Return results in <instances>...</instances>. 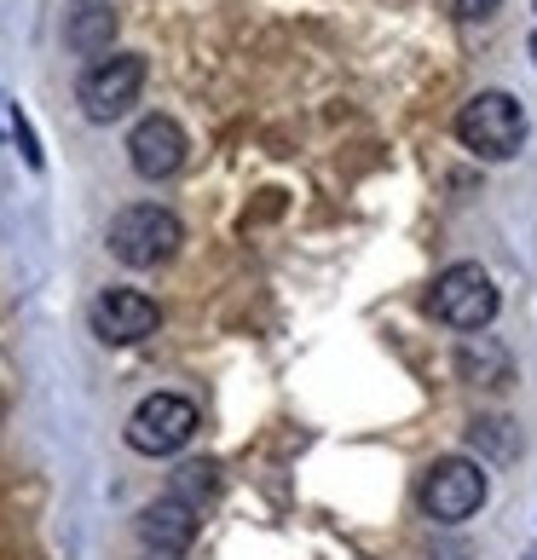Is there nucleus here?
Instances as JSON below:
<instances>
[{
	"label": "nucleus",
	"instance_id": "f257e3e1",
	"mask_svg": "<svg viewBox=\"0 0 537 560\" xmlns=\"http://www.w3.org/2000/svg\"><path fill=\"white\" fill-rule=\"evenodd\" d=\"M503 306V289L491 283L486 266H451V272H440V283L428 289V318L445 324V329H463V336H474V329H486L491 318H498Z\"/></svg>",
	"mask_w": 537,
	"mask_h": 560
},
{
	"label": "nucleus",
	"instance_id": "f03ea898",
	"mask_svg": "<svg viewBox=\"0 0 537 560\" xmlns=\"http://www.w3.org/2000/svg\"><path fill=\"white\" fill-rule=\"evenodd\" d=\"M105 243H110V255H116L121 266L151 272V266H162V260L179 255L185 232H179V220H174L168 209H156V202H133V209H121V214L110 220Z\"/></svg>",
	"mask_w": 537,
	"mask_h": 560
},
{
	"label": "nucleus",
	"instance_id": "7ed1b4c3",
	"mask_svg": "<svg viewBox=\"0 0 537 560\" xmlns=\"http://www.w3.org/2000/svg\"><path fill=\"white\" fill-rule=\"evenodd\" d=\"M457 139L486 162H509L526 144V110L514 93H474L457 116Z\"/></svg>",
	"mask_w": 537,
	"mask_h": 560
},
{
	"label": "nucleus",
	"instance_id": "20e7f679",
	"mask_svg": "<svg viewBox=\"0 0 537 560\" xmlns=\"http://www.w3.org/2000/svg\"><path fill=\"white\" fill-rule=\"evenodd\" d=\"M144 93V58L139 52H105L93 58L75 81V98H81V116L87 121H121Z\"/></svg>",
	"mask_w": 537,
	"mask_h": 560
},
{
	"label": "nucleus",
	"instance_id": "39448f33",
	"mask_svg": "<svg viewBox=\"0 0 537 560\" xmlns=\"http://www.w3.org/2000/svg\"><path fill=\"white\" fill-rule=\"evenodd\" d=\"M197 440V405L185 393H151L128 417V445L139 456H174Z\"/></svg>",
	"mask_w": 537,
	"mask_h": 560
},
{
	"label": "nucleus",
	"instance_id": "423d86ee",
	"mask_svg": "<svg viewBox=\"0 0 537 560\" xmlns=\"http://www.w3.org/2000/svg\"><path fill=\"white\" fill-rule=\"evenodd\" d=\"M486 491H491L486 468L474 463V456H440V463L428 468V480H422V509H428V521L457 526V521H468V514H480Z\"/></svg>",
	"mask_w": 537,
	"mask_h": 560
},
{
	"label": "nucleus",
	"instance_id": "0eeeda50",
	"mask_svg": "<svg viewBox=\"0 0 537 560\" xmlns=\"http://www.w3.org/2000/svg\"><path fill=\"white\" fill-rule=\"evenodd\" d=\"M156 324H162V306L151 295H139V289H105V295L93 301V336L110 341V347L151 341Z\"/></svg>",
	"mask_w": 537,
	"mask_h": 560
},
{
	"label": "nucleus",
	"instance_id": "6e6552de",
	"mask_svg": "<svg viewBox=\"0 0 537 560\" xmlns=\"http://www.w3.org/2000/svg\"><path fill=\"white\" fill-rule=\"evenodd\" d=\"M185 128L174 116H144L139 128L128 133V162H133V174L139 179H168L185 168Z\"/></svg>",
	"mask_w": 537,
	"mask_h": 560
},
{
	"label": "nucleus",
	"instance_id": "1a4fd4ad",
	"mask_svg": "<svg viewBox=\"0 0 537 560\" xmlns=\"http://www.w3.org/2000/svg\"><path fill=\"white\" fill-rule=\"evenodd\" d=\"M197 514H202V509L179 503V497H156V503L139 514L144 549H156V555H185V549H191V537H197Z\"/></svg>",
	"mask_w": 537,
	"mask_h": 560
},
{
	"label": "nucleus",
	"instance_id": "9d476101",
	"mask_svg": "<svg viewBox=\"0 0 537 560\" xmlns=\"http://www.w3.org/2000/svg\"><path fill=\"white\" fill-rule=\"evenodd\" d=\"M457 370H463V382H474V387H509V382H514V359H509V347H498L491 336H468V341H463Z\"/></svg>",
	"mask_w": 537,
	"mask_h": 560
},
{
	"label": "nucleus",
	"instance_id": "9b49d317",
	"mask_svg": "<svg viewBox=\"0 0 537 560\" xmlns=\"http://www.w3.org/2000/svg\"><path fill=\"white\" fill-rule=\"evenodd\" d=\"M110 40H116V12L87 7V12H75V18H70V47H75L81 58H105V52H110Z\"/></svg>",
	"mask_w": 537,
	"mask_h": 560
},
{
	"label": "nucleus",
	"instance_id": "f8f14e48",
	"mask_svg": "<svg viewBox=\"0 0 537 560\" xmlns=\"http://www.w3.org/2000/svg\"><path fill=\"white\" fill-rule=\"evenodd\" d=\"M468 440H474V451H480V456H491V463H509V456L521 451L509 417H480V422L468 428Z\"/></svg>",
	"mask_w": 537,
	"mask_h": 560
},
{
	"label": "nucleus",
	"instance_id": "ddd939ff",
	"mask_svg": "<svg viewBox=\"0 0 537 560\" xmlns=\"http://www.w3.org/2000/svg\"><path fill=\"white\" fill-rule=\"evenodd\" d=\"M214 486H220V468H214V463H185V468L174 474L168 497H179V503L202 509V503H209V497H214Z\"/></svg>",
	"mask_w": 537,
	"mask_h": 560
},
{
	"label": "nucleus",
	"instance_id": "4468645a",
	"mask_svg": "<svg viewBox=\"0 0 537 560\" xmlns=\"http://www.w3.org/2000/svg\"><path fill=\"white\" fill-rule=\"evenodd\" d=\"M498 7H503V0H451V12H457L463 24H486V18L498 12Z\"/></svg>",
	"mask_w": 537,
	"mask_h": 560
},
{
	"label": "nucleus",
	"instance_id": "2eb2a0df",
	"mask_svg": "<svg viewBox=\"0 0 537 560\" xmlns=\"http://www.w3.org/2000/svg\"><path fill=\"white\" fill-rule=\"evenodd\" d=\"M12 121H17V105H7V98H0V133H12Z\"/></svg>",
	"mask_w": 537,
	"mask_h": 560
},
{
	"label": "nucleus",
	"instance_id": "dca6fc26",
	"mask_svg": "<svg viewBox=\"0 0 537 560\" xmlns=\"http://www.w3.org/2000/svg\"><path fill=\"white\" fill-rule=\"evenodd\" d=\"M532 65H537V30H532Z\"/></svg>",
	"mask_w": 537,
	"mask_h": 560
},
{
	"label": "nucleus",
	"instance_id": "f3484780",
	"mask_svg": "<svg viewBox=\"0 0 537 560\" xmlns=\"http://www.w3.org/2000/svg\"><path fill=\"white\" fill-rule=\"evenodd\" d=\"M526 560H537V549H532V555H526Z\"/></svg>",
	"mask_w": 537,
	"mask_h": 560
}]
</instances>
